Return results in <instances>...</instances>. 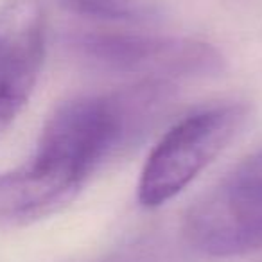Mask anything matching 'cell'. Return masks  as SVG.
I'll list each match as a JSON object with an SVG mask.
<instances>
[{"label":"cell","mask_w":262,"mask_h":262,"mask_svg":"<svg viewBox=\"0 0 262 262\" xmlns=\"http://www.w3.org/2000/svg\"><path fill=\"white\" fill-rule=\"evenodd\" d=\"M248 119V106L217 104L176 122L147 158L139 182V201L160 207L178 196L233 140Z\"/></svg>","instance_id":"obj_1"},{"label":"cell","mask_w":262,"mask_h":262,"mask_svg":"<svg viewBox=\"0 0 262 262\" xmlns=\"http://www.w3.org/2000/svg\"><path fill=\"white\" fill-rule=\"evenodd\" d=\"M183 233L210 257L262 250V149L237 164L187 210Z\"/></svg>","instance_id":"obj_2"},{"label":"cell","mask_w":262,"mask_h":262,"mask_svg":"<svg viewBox=\"0 0 262 262\" xmlns=\"http://www.w3.org/2000/svg\"><path fill=\"white\" fill-rule=\"evenodd\" d=\"M86 61L106 72L140 74L149 79L217 74L223 58L212 45L189 38L147 36L129 33H86L76 40Z\"/></svg>","instance_id":"obj_3"},{"label":"cell","mask_w":262,"mask_h":262,"mask_svg":"<svg viewBox=\"0 0 262 262\" xmlns=\"http://www.w3.org/2000/svg\"><path fill=\"white\" fill-rule=\"evenodd\" d=\"M45 58V11L40 0L0 6V133L22 113Z\"/></svg>","instance_id":"obj_4"},{"label":"cell","mask_w":262,"mask_h":262,"mask_svg":"<svg viewBox=\"0 0 262 262\" xmlns=\"http://www.w3.org/2000/svg\"><path fill=\"white\" fill-rule=\"evenodd\" d=\"M79 192V187L24 164L0 174V225L18 226L58 212Z\"/></svg>","instance_id":"obj_5"},{"label":"cell","mask_w":262,"mask_h":262,"mask_svg":"<svg viewBox=\"0 0 262 262\" xmlns=\"http://www.w3.org/2000/svg\"><path fill=\"white\" fill-rule=\"evenodd\" d=\"M69 11L84 18L122 24H160L167 18L164 0H61Z\"/></svg>","instance_id":"obj_6"}]
</instances>
